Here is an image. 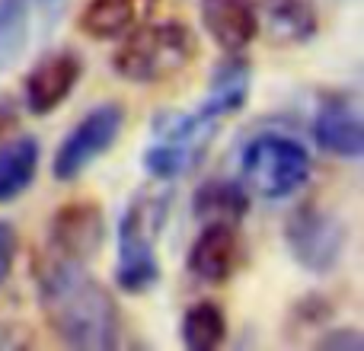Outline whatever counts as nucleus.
<instances>
[{
	"label": "nucleus",
	"instance_id": "nucleus-1",
	"mask_svg": "<svg viewBox=\"0 0 364 351\" xmlns=\"http://www.w3.org/2000/svg\"><path fill=\"white\" fill-rule=\"evenodd\" d=\"M38 303L48 329L70 348L106 351L122 342V313L109 288L93 278L87 262L64 259L58 252L36 265Z\"/></svg>",
	"mask_w": 364,
	"mask_h": 351
},
{
	"label": "nucleus",
	"instance_id": "nucleus-2",
	"mask_svg": "<svg viewBox=\"0 0 364 351\" xmlns=\"http://www.w3.org/2000/svg\"><path fill=\"white\" fill-rule=\"evenodd\" d=\"M198 55L192 29L186 23L166 19V23H141L125 32V42L115 48L112 68L128 83H166L188 68Z\"/></svg>",
	"mask_w": 364,
	"mask_h": 351
},
{
	"label": "nucleus",
	"instance_id": "nucleus-3",
	"mask_svg": "<svg viewBox=\"0 0 364 351\" xmlns=\"http://www.w3.org/2000/svg\"><path fill=\"white\" fill-rule=\"evenodd\" d=\"M166 211H170V195L141 188L122 214L115 284L125 294H144L160 281L157 237L164 233Z\"/></svg>",
	"mask_w": 364,
	"mask_h": 351
},
{
	"label": "nucleus",
	"instance_id": "nucleus-4",
	"mask_svg": "<svg viewBox=\"0 0 364 351\" xmlns=\"http://www.w3.org/2000/svg\"><path fill=\"white\" fill-rule=\"evenodd\" d=\"M243 185L269 201L288 198L310 179V153L301 141L278 131L256 134L240 153Z\"/></svg>",
	"mask_w": 364,
	"mask_h": 351
},
{
	"label": "nucleus",
	"instance_id": "nucleus-5",
	"mask_svg": "<svg viewBox=\"0 0 364 351\" xmlns=\"http://www.w3.org/2000/svg\"><path fill=\"white\" fill-rule=\"evenodd\" d=\"M220 125L224 122L208 115L201 106L188 115L157 122V138L144 151V170L160 182H173L198 170Z\"/></svg>",
	"mask_w": 364,
	"mask_h": 351
},
{
	"label": "nucleus",
	"instance_id": "nucleus-6",
	"mask_svg": "<svg viewBox=\"0 0 364 351\" xmlns=\"http://www.w3.org/2000/svg\"><path fill=\"white\" fill-rule=\"evenodd\" d=\"M284 246L291 259L310 275H329L342 262L348 243V230L333 211L314 205H297L284 220Z\"/></svg>",
	"mask_w": 364,
	"mask_h": 351
},
{
	"label": "nucleus",
	"instance_id": "nucleus-7",
	"mask_svg": "<svg viewBox=\"0 0 364 351\" xmlns=\"http://www.w3.org/2000/svg\"><path fill=\"white\" fill-rule=\"evenodd\" d=\"M122 125H125V109L119 102H102V106L90 109L58 144L55 160H51V176L58 182L80 179L102 153L115 147Z\"/></svg>",
	"mask_w": 364,
	"mask_h": 351
},
{
	"label": "nucleus",
	"instance_id": "nucleus-8",
	"mask_svg": "<svg viewBox=\"0 0 364 351\" xmlns=\"http://www.w3.org/2000/svg\"><path fill=\"white\" fill-rule=\"evenodd\" d=\"M68 0H0V77L51 36Z\"/></svg>",
	"mask_w": 364,
	"mask_h": 351
},
{
	"label": "nucleus",
	"instance_id": "nucleus-9",
	"mask_svg": "<svg viewBox=\"0 0 364 351\" xmlns=\"http://www.w3.org/2000/svg\"><path fill=\"white\" fill-rule=\"evenodd\" d=\"M106 243V217L93 201H70L51 214L48 224V252L64 259L93 262Z\"/></svg>",
	"mask_w": 364,
	"mask_h": 351
},
{
	"label": "nucleus",
	"instance_id": "nucleus-10",
	"mask_svg": "<svg viewBox=\"0 0 364 351\" xmlns=\"http://www.w3.org/2000/svg\"><path fill=\"white\" fill-rule=\"evenodd\" d=\"M314 141L320 151L333 153V157H364V119L358 102L346 93L323 96L314 115Z\"/></svg>",
	"mask_w": 364,
	"mask_h": 351
},
{
	"label": "nucleus",
	"instance_id": "nucleus-11",
	"mask_svg": "<svg viewBox=\"0 0 364 351\" xmlns=\"http://www.w3.org/2000/svg\"><path fill=\"white\" fill-rule=\"evenodd\" d=\"M83 74V61L74 51H51L38 58L23 80V99L32 115H51L70 93Z\"/></svg>",
	"mask_w": 364,
	"mask_h": 351
},
{
	"label": "nucleus",
	"instance_id": "nucleus-12",
	"mask_svg": "<svg viewBox=\"0 0 364 351\" xmlns=\"http://www.w3.org/2000/svg\"><path fill=\"white\" fill-rule=\"evenodd\" d=\"M237 265H240L237 227L201 224V233L195 237L192 249H188V271H192L195 281L218 288V284L230 281Z\"/></svg>",
	"mask_w": 364,
	"mask_h": 351
},
{
	"label": "nucleus",
	"instance_id": "nucleus-13",
	"mask_svg": "<svg viewBox=\"0 0 364 351\" xmlns=\"http://www.w3.org/2000/svg\"><path fill=\"white\" fill-rule=\"evenodd\" d=\"M256 16L275 45H304L320 29L316 0H256Z\"/></svg>",
	"mask_w": 364,
	"mask_h": 351
},
{
	"label": "nucleus",
	"instance_id": "nucleus-14",
	"mask_svg": "<svg viewBox=\"0 0 364 351\" xmlns=\"http://www.w3.org/2000/svg\"><path fill=\"white\" fill-rule=\"evenodd\" d=\"M201 26L224 51H243L256 38V0H201Z\"/></svg>",
	"mask_w": 364,
	"mask_h": 351
},
{
	"label": "nucleus",
	"instance_id": "nucleus-15",
	"mask_svg": "<svg viewBox=\"0 0 364 351\" xmlns=\"http://www.w3.org/2000/svg\"><path fill=\"white\" fill-rule=\"evenodd\" d=\"M160 0H90L80 13V29L90 38H119L132 32L134 26L147 23L154 16Z\"/></svg>",
	"mask_w": 364,
	"mask_h": 351
},
{
	"label": "nucleus",
	"instance_id": "nucleus-16",
	"mask_svg": "<svg viewBox=\"0 0 364 351\" xmlns=\"http://www.w3.org/2000/svg\"><path fill=\"white\" fill-rule=\"evenodd\" d=\"M250 80H252L250 61H246L240 51H227V58L211 74L208 96H205V102H201V109L224 122L227 115L240 112V109L246 106V99H250Z\"/></svg>",
	"mask_w": 364,
	"mask_h": 351
},
{
	"label": "nucleus",
	"instance_id": "nucleus-17",
	"mask_svg": "<svg viewBox=\"0 0 364 351\" xmlns=\"http://www.w3.org/2000/svg\"><path fill=\"white\" fill-rule=\"evenodd\" d=\"M192 214L201 224L240 227V220L250 214V188L237 179H208L195 188Z\"/></svg>",
	"mask_w": 364,
	"mask_h": 351
},
{
	"label": "nucleus",
	"instance_id": "nucleus-18",
	"mask_svg": "<svg viewBox=\"0 0 364 351\" xmlns=\"http://www.w3.org/2000/svg\"><path fill=\"white\" fill-rule=\"evenodd\" d=\"M38 153H42L38 151V141L26 138V134L0 144V205L16 201L36 182Z\"/></svg>",
	"mask_w": 364,
	"mask_h": 351
},
{
	"label": "nucleus",
	"instance_id": "nucleus-19",
	"mask_svg": "<svg viewBox=\"0 0 364 351\" xmlns=\"http://www.w3.org/2000/svg\"><path fill=\"white\" fill-rule=\"evenodd\" d=\"M227 339V316L218 303L198 301L182 313L179 323V342L188 351H211L220 348Z\"/></svg>",
	"mask_w": 364,
	"mask_h": 351
},
{
	"label": "nucleus",
	"instance_id": "nucleus-20",
	"mask_svg": "<svg viewBox=\"0 0 364 351\" xmlns=\"http://www.w3.org/2000/svg\"><path fill=\"white\" fill-rule=\"evenodd\" d=\"M16 246H19L16 227H13L10 220L0 217V288H4L6 275H10V269H13V259H16Z\"/></svg>",
	"mask_w": 364,
	"mask_h": 351
},
{
	"label": "nucleus",
	"instance_id": "nucleus-21",
	"mask_svg": "<svg viewBox=\"0 0 364 351\" xmlns=\"http://www.w3.org/2000/svg\"><path fill=\"white\" fill-rule=\"evenodd\" d=\"M316 348H326V351H336V348L361 351L364 348V335L358 333V329H333V333H326L320 342H316Z\"/></svg>",
	"mask_w": 364,
	"mask_h": 351
},
{
	"label": "nucleus",
	"instance_id": "nucleus-22",
	"mask_svg": "<svg viewBox=\"0 0 364 351\" xmlns=\"http://www.w3.org/2000/svg\"><path fill=\"white\" fill-rule=\"evenodd\" d=\"M19 125V106L13 96H0V144L6 141V134Z\"/></svg>",
	"mask_w": 364,
	"mask_h": 351
}]
</instances>
